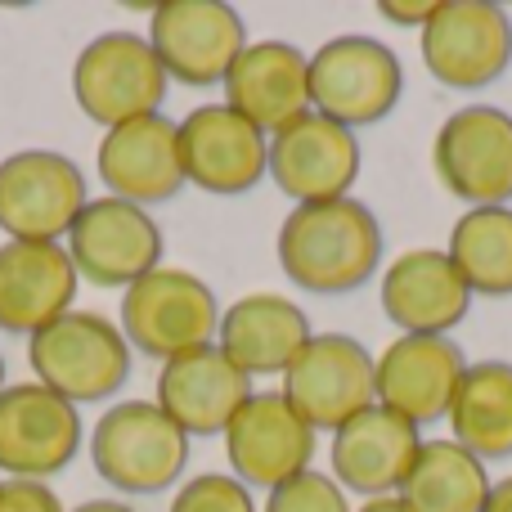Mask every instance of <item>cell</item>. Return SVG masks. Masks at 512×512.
<instances>
[{
    "label": "cell",
    "mask_w": 512,
    "mask_h": 512,
    "mask_svg": "<svg viewBox=\"0 0 512 512\" xmlns=\"http://www.w3.org/2000/svg\"><path fill=\"white\" fill-rule=\"evenodd\" d=\"M279 265L301 292L342 297L378 274L382 265V225L360 198L292 207L274 239Z\"/></svg>",
    "instance_id": "cell-1"
},
{
    "label": "cell",
    "mask_w": 512,
    "mask_h": 512,
    "mask_svg": "<svg viewBox=\"0 0 512 512\" xmlns=\"http://www.w3.org/2000/svg\"><path fill=\"white\" fill-rule=\"evenodd\" d=\"M90 463L122 495H162L185 477L189 436L153 400H117L90 432Z\"/></svg>",
    "instance_id": "cell-2"
},
{
    "label": "cell",
    "mask_w": 512,
    "mask_h": 512,
    "mask_svg": "<svg viewBox=\"0 0 512 512\" xmlns=\"http://www.w3.org/2000/svg\"><path fill=\"white\" fill-rule=\"evenodd\" d=\"M27 364L36 382L68 405H99L131 378V342L108 315L68 310L50 328L27 337Z\"/></svg>",
    "instance_id": "cell-3"
},
{
    "label": "cell",
    "mask_w": 512,
    "mask_h": 512,
    "mask_svg": "<svg viewBox=\"0 0 512 512\" xmlns=\"http://www.w3.org/2000/svg\"><path fill=\"white\" fill-rule=\"evenodd\" d=\"M405 95V68L387 41L346 32L310 54V108L346 131L378 126Z\"/></svg>",
    "instance_id": "cell-4"
},
{
    "label": "cell",
    "mask_w": 512,
    "mask_h": 512,
    "mask_svg": "<svg viewBox=\"0 0 512 512\" xmlns=\"http://www.w3.org/2000/svg\"><path fill=\"white\" fill-rule=\"evenodd\" d=\"M117 328L131 342V351H144L153 360H176L185 351L216 342L221 333V301L198 279L194 270L158 265L140 283L122 292Z\"/></svg>",
    "instance_id": "cell-5"
},
{
    "label": "cell",
    "mask_w": 512,
    "mask_h": 512,
    "mask_svg": "<svg viewBox=\"0 0 512 512\" xmlns=\"http://www.w3.org/2000/svg\"><path fill=\"white\" fill-rule=\"evenodd\" d=\"M167 86V68L140 32H99L72 63V99L104 131L153 117L167 99Z\"/></svg>",
    "instance_id": "cell-6"
},
{
    "label": "cell",
    "mask_w": 512,
    "mask_h": 512,
    "mask_svg": "<svg viewBox=\"0 0 512 512\" xmlns=\"http://www.w3.org/2000/svg\"><path fill=\"white\" fill-rule=\"evenodd\" d=\"M418 50L423 68L445 90H486L512 63V14L495 0H441L418 36Z\"/></svg>",
    "instance_id": "cell-7"
},
{
    "label": "cell",
    "mask_w": 512,
    "mask_h": 512,
    "mask_svg": "<svg viewBox=\"0 0 512 512\" xmlns=\"http://www.w3.org/2000/svg\"><path fill=\"white\" fill-rule=\"evenodd\" d=\"M149 45L171 81L207 90L248 50V23L225 0H162L149 9Z\"/></svg>",
    "instance_id": "cell-8"
},
{
    "label": "cell",
    "mask_w": 512,
    "mask_h": 512,
    "mask_svg": "<svg viewBox=\"0 0 512 512\" xmlns=\"http://www.w3.org/2000/svg\"><path fill=\"white\" fill-rule=\"evenodd\" d=\"M432 171L445 194L468 207L512 203V113L468 104L441 122L432 140Z\"/></svg>",
    "instance_id": "cell-9"
},
{
    "label": "cell",
    "mask_w": 512,
    "mask_h": 512,
    "mask_svg": "<svg viewBox=\"0 0 512 512\" xmlns=\"http://www.w3.org/2000/svg\"><path fill=\"white\" fill-rule=\"evenodd\" d=\"M90 203L86 176L68 153L23 149L0 162V230L27 243H59Z\"/></svg>",
    "instance_id": "cell-10"
},
{
    "label": "cell",
    "mask_w": 512,
    "mask_h": 512,
    "mask_svg": "<svg viewBox=\"0 0 512 512\" xmlns=\"http://www.w3.org/2000/svg\"><path fill=\"white\" fill-rule=\"evenodd\" d=\"M279 391L315 432H337L355 414L378 405L373 355L351 333H315L283 373Z\"/></svg>",
    "instance_id": "cell-11"
},
{
    "label": "cell",
    "mask_w": 512,
    "mask_h": 512,
    "mask_svg": "<svg viewBox=\"0 0 512 512\" xmlns=\"http://www.w3.org/2000/svg\"><path fill=\"white\" fill-rule=\"evenodd\" d=\"M77 279L95 288H131L144 274L162 265V230L149 216V207L122 203V198H90L81 207L77 225L63 239Z\"/></svg>",
    "instance_id": "cell-12"
},
{
    "label": "cell",
    "mask_w": 512,
    "mask_h": 512,
    "mask_svg": "<svg viewBox=\"0 0 512 512\" xmlns=\"http://www.w3.org/2000/svg\"><path fill=\"white\" fill-rule=\"evenodd\" d=\"M81 414L41 382H9L0 391V472L5 481H45L77 459Z\"/></svg>",
    "instance_id": "cell-13"
},
{
    "label": "cell",
    "mask_w": 512,
    "mask_h": 512,
    "mask_svg": "<svg viewBox=\"0 0 512 512\" xmlns=\"http://www.w3.org/2000/svg\"><path fill=\"white\" fill-rule=\"evenodd\" d=\"M315 445L319 432L283 400V391H252L225 427L230 477H239L248 490H274L310 472Z\"/></svg>",
    "instance_id": "cell-14"
},
{
    "label": "cell",
    "mask_w": 512,
    "mask_h": 512,
    "mask_svg": "<svg viewBox=\"0 0 512 512\" xmlns=\"http://www.w3.org/2000/svg\"><path fill=\"white\" fill-rule=\"evenodd\" d=\"M185 185L203 194L239 198L270 176V135H261L230 104H198L176 122Z\"/></svg>",
    "instance_id": "cell-15"
},
{
    "label": "cell",
    "mask_w": 512,
    "mask_h": 512,
    "mask_svg": "<svg viewBox=\"0 0 512 512\" xmlns=\"http://www.w3.org/2000/svg\"><path fill=\"white\" fill-rule=\"evenodd\" d=\"M360 162V135L337 126L333 117L315 113V108L270 135V180L297 207L351 198V185L360 180Z\"/></svg>",
    "instance_id": "cell-16"
},
{
    "label": "cell",
    "mask_w": 512,
    "mask_h": 512,
    "mask_svg": "<svg viewBox=\"0 0 512 512\" xmlns=\"http://www.w3.org/2000/svg\"><path fill=\"white\" fill-rule=\"evenodd\" d=\"M252 378L221 351L216 342L185 351L158 369V396L153 405L194 441V436H225L230 418L252 396Z\"/></svg>",
    "instance_id": "cell-17"
},
{
    "label": "cell",
    "mask_w": 512,
    "mask_h": 512,
    "mask_svg": "<svg viewBox=\"0 0 512 512\" xmlns=\"http://www.w3.org/2000/svg\"><path fill=\"white\" fill-rule=\"evenodd\" d=\"M423 436L409 418L391 414L382 405H369L342 423L328 441V477L342 490H355L360 499L400 495L409 468H414Z\"/></svg>",
    "instance_id": "cell-18"
},
{
    "label": "cell",
    "mask_w": 512,
    "mask_h": 512,
    "mask_svg": "<svg viewBox=\"0 0 512 512\" xmlns=\"http://www.w3.org/2000/svg\"><path fill=\"white\" fill-rule=\"evenodd\" d=\"M95 171L104 180L108 198H122V203H135V207L171 203L185 189L176 122L153 113V117H140V122L104 131V140L95 149Z\"/></svg>",
    "instance_id": "cell-19"
},
{
    "label": "cell",
    "mask_w": 512,
    "mask_h": 512,
    "mask_svg": "<svg viewBox=\"0 0 512 512\" xmlns=\"http://www.w3.org/2000/svg\"><path fill=\"white\" fill-rule=\"evenodd\" d=\"M382 315L405 337H450L472 310V292L441 248H409L382 274Z\"/></svg>",
    "instance_id": "cell-20"
},
{
    "label": "cell",
    "mask_w": 512,
    "mask_h": 512,
    "mask_svg": "<svg viewBox=\"0 0 512 512\" xmlns=\"http://www.w3.org/2000/svg\"><path fill=\"white\" fill-rule=\"evenodd\" d=\"M77 265L63 243H0V333L36 337L77 301Z\"/></svg>",
    "instance_id": "cell-21"
},
{
    "label": "cell",
    "mask_w": 512,
    "mask_h": 512,
    "mask_svg": "<svg viewBox=\"0 0 512 512\" xmlns=\"http://www.w3.org/2000/svg\"><path fill=\"white\" fill-rule=\"evenodd\" d=\"M373 373H378V405L423 427L450 414L454 391L468 373V360L450 337L400 333L391 346H382V355L373 360Z\"/></svg>",
    "instance_id": "cell-22"
},
{
    "label": "cell",
    "mask_w": 512,
    "mask_h": 512,
    "mask_svg": "<svg viewBox=\"0 0 512 512\" xmlns=\"http://www.w3.org/2000/svg\"><path fill=\"white\" fill-rule=\"evenodd\" d=\"M225 104L261 135L283 131L310 113V54L292 41H248L225 77Z\"/></svg>",
    "instance_id": "cell-23"
},
{
    "label": "cell",
    "mask_w": 512,
    "mask_h": 512,
    "mask_svg": "<svg viewBox=\"0 0 512 512\" xmlns=\"http://www.w3.org/2000/svg\"><path fill=\"white\" fill-rule=\"evenodd\" d=\"M310 319L283 292H248L221 310L216 346L248 378H283L310 342Z\"/></svg>",
    "instance_id": "cell-24"
},
{
    "label": "cell",
    "mask_w": 512,
    "mask_h": 512,
    "mask_svg": "<svg viewBox=\"0 0 512 512\" xmlns=\"http://www.w3.org/2000/svg\"><path fill=\"white\" fill-rule=\"evenodd\" d=\"M450 432L468 454L508 459L512 454V364L508 360H477L468 364L450 405Z\"/></svg>",
    "instance_id": "cell-25"
},
{
    "label": "cell",
    "mask_w": 512,
    "mask_h": 512,
    "mask_svg": "<svg viewBox=\"0 0 512 512\" xmlns=\"http://www.w3.org/2000/svg\"><path fill=\"white\" fill-rule=\"evenodd\" d=\"M490 472L477 454H468L454 436L423 441L414 468H409L400 499L414 512H481L490 495Z\"/></svg>",
    "instance_id": "cell-26"
},
{
    "label": "cell",
    "mask_w": 512,
    "mask_h": 512,
    "mask_svg": "<svg viewBox=\"0 0 512 512\" xmlns=\"http://www.w3.org/2000/svg\"><path fill=\"white\" fill-rule=\"evenodd\" d=\"M445 256L472 297H512V207H468L454 221Z\"/></svg>",
    "instance_id": "cell-27"
},
{
    "label": "cell",
    "mask_w": 512,
    "mask_h": 512,
    "mask_svg": "<svg viewBox=\"0 0 512 512\" xmlns=\"http://www.w3.org/2000/svg\"><path fill=\"white\" fill-rule=\"evenodd\" d=\"M167 512H256L252 490L230 472H198L176 490Z\"/></svg>",
    "instance_id": "cell-28"
},
{
    "label": "cell",
    "mask_w": 512,
    "mask_h": 512,
    "mask_svg": "<svg viewBox=\"0 0 512 512\" xmlns=\"http://www.w3.org/2000/svg\"><path fill=\"white\" fill-rule=\"evenodd\" d=\"M261 512H351V504H346V490L328 472L310 468L301 477L283 481V486L265 490Z\"/></svg>",
    "instance_id": "cell-29"
},
{
    "label": "cell",
    "mask_w": 512,
    "mask_h": 512,
    "mask_svg": "<svg viewBox=\"0 0 512 512\" xmlns=\"http://www.w3.org/2000/svg\"><path fill=\"white\" fill-rule=\"evenodd\" d=\"M0 512H68L45 481H0Z\"/></svg>",
    "instance_id": "cell-30"
},
{
    "label": "cell",
    "mask_w": 512,
    "mask_h": 512,
    "mask_svg": "<svg viewBox=\"0 0 512 512\" xmlns=\"http://www.w3.org/2000/svg\"><path fill=\"white\" fill-rule=\"evenodd\" d=\"M436 5H441V0H382L378 14L391 18L396 27H418V32H423L427 18L436 14Z\"/></svg>",
    "instance_id": "cell-31"
},
{
    "label": "cell",
    "mask_w": 512,
    "mask_h": 512,
    "mask_svg": "<svg viewBox=\"0 0 512 512\" xmlns=\"http://www.w3.org/2000/svg\"><path fill=\"white\" fill-rule=\"evenodd\" d=\"M481 512H512V477H504V481H495V486H490L486 508H481Z\"/></svg>",
    "instance_id": "cell-32"
},
{
    "label": "cell",
    "mask_w": 512,
    "mask_h": 512,
    "mask_svg": "<svg viewBox=\"0 0 512 512\" xmlns=\"http://www.w3.org/2000/svg\"><path fill=\"white\" fill-rule=\"evenodd\" d=\"M360 512H414V508H409L400 495H378V499H364Z\"/></svg>",
    "instance_id": "cell-33"
},
{
    "label": "cell",
    "mask_w": 512,
    "mask_h": 512,
    "mask_svg": "<svg viewBox=\"0 0 512 512\" xmlns=\"http://www.w3.org/2000/svg\"><path fill=\"white\" fill-rule=\"evenodd\" d=\"M72 512H135V508L122 504V499H86V504H77Z\"/></svg>",
    "instance_id": "cell-34"
},
{
    "label": "cell",
    "mask_w": 512,
    "mask_h": 512,
    "mask_svg": "<svg viewBox=\"0 0 512 512\" xmlns=\"http://www.w3.org/2000/svg\"><path fill=\"white\" fill-rule=\"evenodd\" d=\"M9 387V378H5V355H0V391Z\"/></svg>",
    "instance_id": "cell-35"
}]
</instances>
